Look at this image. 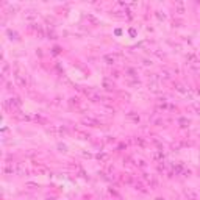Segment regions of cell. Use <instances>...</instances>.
<instances>
[{"label":"cell","mask_w":200,"mask_h":200,"mask_svg":"<svg viewBox=\"0 0 200 200\" xmlns=\"http://www.w3.org/2000/svg\"><path fill=\"white\" fill-rule=\"evenodd\" d=\"M185 194H186V196L189 197L191 200H196V199H197V194H196V192H192L191 189H186V192H185Z\"/></svg>","instance_id":"cell-5"},{"label":"cell","mask_w":200,"mask_h":200,"mask_svg":"<svg viewBox=\"0 0 200 200\" xmlns=\"http://www.w3.org/2000/svg\"><path fill=\"white\" fill-rule=\"evenodd\" d=\"M83 123H88V125H91V127H99V125H100L97 120L91 119V117H89V119H83Z\"/></svg>","instance_id":"cell-3"},{"label":"cell","mask_w":200,"mask_h":200,"mask_svg":"<svg viewBox=\"0 0 200 200\" xmlns=\"http://www.w3.org/2000/svg\"><path fill=\"white\" fill-rule=\"evenodd\" d=\"M127 117H128V119H130V120L136 122V123L139 122V116H138V114H134V113H128V116H127Z\"/></svg>","instance_id":"cell-4"},{"label":"cell","mask_w":200,"mask_h":200,"mask_svg":"<svg viewBox=\"0 0 200 200\" xmlns=\"http://www.w3.org/2000/svg\"><path fill=\"white\" fill-rule=\"evenodd\" d=\"M196 109H197L199 113H200V103H197V105H196Z\"/></svg>","instance_id":"cell-9"},{"label":"cell","mask_w":200,"mask_h":200,"mask_svg":"<svg viewBox=\"0 0 200 200\" xmlns=\"http://www.w3.org/2000/svg\"><path fill=\"white\" fill-rule=\"evenodd\" d=\"M127 72L130 74V77H136V72H134V69H127Z\"/></svg>","instance_id":"cell-8"},{"label":"cell","mask_w":200,"mask_h":200,"mask_svg":"<svg viewBox=\"0 0 200 200\" xmlns=\"http://www.w3.org/2000/svg\"><path fill=\"white\" fill-rule=\"evenodd\" d=\"M97 158H99L100 161H106V160H108V155H106V153H102V155L99 153V156H97Z\"/></svg>","instance_id":"cell-7"},{"label":"cell","mask_w":200,"mask_h":200,"mask_svg":"<svg viewBox=\"0 0 200 200\" xmlns=\"http://www.w3.org/2000/svg\"><path fill=\"white\" fill-rule=\"evenodd\" d=\"M14 80L17 81V85H19V86H22V88L27 86V80L23 78V75H20V74H14Z\"/></svg>","instance_id":"cell-2"},{"label":"cell","mask_w":200,"mask_h":200,"mask_svg":"<svg viewBox=\"0 0 200 200\" xmlns=\"http://www.w3.org/2000/svg\"><path fill=\"white\" fill-rule=\"evenodd\" d=\"M103 86L106 88V89H113V83H111L109 80H103Z\"/></svg>","instance_id":"cell-6"},{"label":"cell","mask_w":200,"mask_h":200,"mask_svg":"<svg viewBox=\"0 0 200 200\" xmlns=\"http://www.w3.org/2000/svg\"><path fill=\"white\" fill-rule=\"evenodd\" d=\"M117 60H119V55H117V53H108V55L103 56V61L108 63V64H116Z\"/></svg>","instance_id":"cell-1"}]
</instances>
